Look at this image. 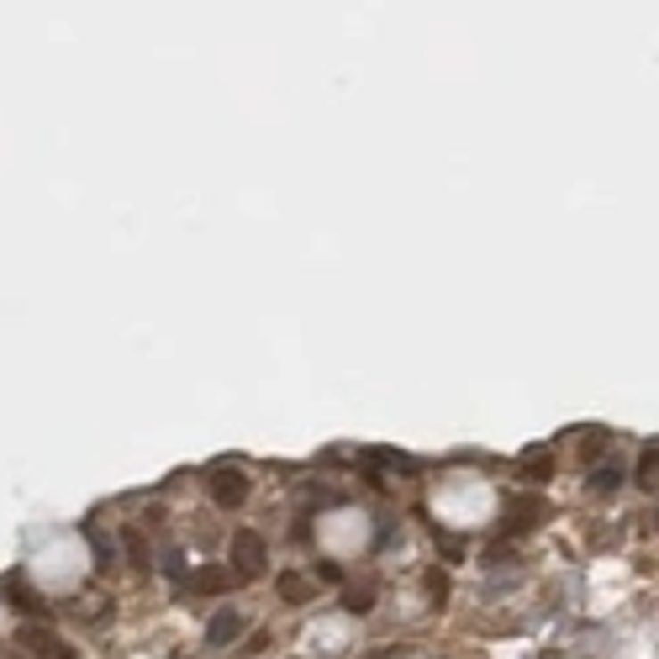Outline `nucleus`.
I'll list each match as a JSON object with an SVG mask.
<instances>
[{
  "label": "nucleus",
  "mask_w": 659,
  "mask_h": 659,
  "mask_svg": "<svg viewBox=\"0 0 659 659\" xmlns=\"http://www.w3.org/2000/svg\"><path fill=\"white\" fill-rule=\"evenodd\" d=\"M617 480H622V470H617V465H601L597 475H591V485H597V490H617Z\"/></svg>",
  "instance_id": "12"
},
{
  "label": "nucleus",
  "mask_w": 659,
  "mask_h": 659,
  "mask_svg": "<svg viewBox=\"0 0 659 659\" xmlns=\"http://www.w3.org/2000/svg\"><path fill=\"white\" fill-rule=\"evenodd\" d=\"M275 591H280V601L301 606V601H311V581H306V575H296V570H285V575L275 581Z\"/></svg>",
  "instance_id": "7"
},
{
  "label": "nucleus",
  "mask_w": 659,
  "mask_h": 659,
  "mask_svg": "<svg viewBox=\"0 0 659 659\" xmlns=\"http://www.w3.org/2000/svg\"><path fill=\"white\" fill-rule=\"evenodd\" d=\"M523 475L533 480V485H539V480H548V454H533V459H528V470H523Z\"/></svg>",
  "instance_id": "14"
},
{
  "label": "nucleus",
  "mask_w": 659,
  "mask_h": 659,
  "mask_svg": "<svg viewBox=\"0 0 659 659\" xmlns=\"http://www.w3.org/2000/svg\"><path fill=\"white\" fill-rule=\"evenodd\" d=\"M16 644H21V649H32L37 659H74V649L63 644L59 633H48L43 622H27V628H16Z\"/></svg>",
  "instance_id": "1"
},
{
  "label": "nucleus",
  "mask_w": 659,
  "mask_h": 659,
  "mask_svg": "<svg viewBox=\"0 0 659 659\" xmlns=\"http://www.w3.org/2000/svg\"><path fill=\"white\" fill-rule=\"evenodd\" d=\"M427 591H432V601L443 606V597H449V575H443V570H427Z\"/></svg>",
  "instance_id": "13"
},
{
  "label": "nucleus",
  "mask_w": 659,
  "mask_h": 659,
  "mask_svg": "<svg viewBox=\"0 0 659 659\" xmlns=\"http://www.w3.org/2000/svg\"><path fill=\"white\" fill-rule=\"evenodd\" d=\"M185 586H190V591H201V597H206V591H222V586H227V570H195Z\"/></svg>",
  "instance_id": "8"
},
{
  "label": "nucleus",
  "mask_w": 659,
  "mask_h": 659,
  "mask_svg": "<svg viewBox=\"0 0 659 659\" xmlns=\"http://www.w3.org/2000/svg\"><path fill=\"white\" fill-rule=\"evenodd\" d=\"M238 633H243V617L233 612V606H227V612H217V617L206 622V644H217V649H227Z\"/></svg>",
  "instance_id": "6"
},
{
  "label": "nucleus",
  "mask_w": 659,
  "mask_h": 659,
  "mask_svg": "<svg viewBox=\"0 0 659 659\" xmlns=\"http://www.w3.org/2000/svg\"><path fill=\"white\" fill-rule=\"evenodd\" d=\"M655 465H659V454H655V443H649L644 459H638V485H644V490H655Z\"/></svg>",
  "instance_id": "11"
},
{
  "label": "nucleus",
  "mask_w": 659,
  "mask_h": 659,
  "mask_svg": "<svg viewBox=\"0 0 659 659\" xmlns=\"http://www.w3.org/2000/svg\"><path fill=\"white\" fill-rule=\"evenodd\" d=\"M233 564H238V575H259L264 570V539L259 533H238L233 539Z\"/></svg>",
  "instance_id": "4"
},
{
  "label": "nucleus",
  "mask_w": 659,
  "mask_h": 659,
  "mask_svg": "<svg viewBox=\"0 0 659 659\" xmlns=\"http://www.w3.org/2000/svg\"><path fill=\"white\" fill-rule=\"evenodd\" d=\"M0 597L11 601V606H16V612H21V617H32V622H43V617H48V601L37 597V591H32V586H21V581H16V575H11V581H0Z\"/></svg>",
  "instance_id": "2"
},
{
  "label": "nucleus",
  "mask_w": 659,
  "mask_h": 659,
  "mask_svg": "<svg viewBox=\"0 0 659 659\" xmlns=\"http://www.w3.org/2000/svg\"><path fill=\"white\" fill-rule=\"evenodd\" d=\"M211 501L227 507V512L243 507V501H248V475H243V470H217V475H211Z\"/></svg>",
  "instance_id": "3"
},
{
  "label": "nucleus",
  "mask_w": 659,
  "mask_h": 659,
  "mask_svg": "<svg viewBox=\"0 0 659 659\" xmlns=\"http://www.w3.org/2000/svg\"><path fill=\"white\" fill-rule=\"evenodd\" d=\"M85 539H90V548H95V564H111L117 559V548H111V539L95 528V523H85Z\"/></svg>",
  "instance_id": "9"
},
{
  "label": "nucleus",
  "mask_w": 659,
  "mask_h": 659,
  "mask_svg": "<svg viewBox=\"0 0 659 659\" xmlns=\"http://www.w3.org/2000/svg\"><path fill=\"white\" fill-rule=\"evenodd\" d=\"M121 543H127L132 564H137V570H148V548H143V539H137V528H127V533H121Z\"/></svg>",
  "instance_id": "10"
},
{
  "label": "nucleus",
  "mask_w": 659,
  "mask_h": 659,
  "mask_svg": "<svg viewBox=\"0 0 659 659\" xmlns=\"http://www.w3.org/2000/svg\"><path fill=\"white\" fill-rule=\"evenodd\" d=\"M543 517H548V507L533 501V496H528V501H512V507H507V533H528V528H539Z\"/></svg>",
  "instance_id": "5"
},
{
  "label": "nucleus",
  "mask_w": 659,
  "mask_h": 659,
  "mask_svg": "<svg viewBox=\"0 0 659 659\" xmlns=\"http://www.w3.org/2000/svg\"><path fill=\"white\" fill-rule=\"evenodd\" d=\"M343 606H349V612H369V591H349Z\"/></svg>",
  "instance_id": "15"
}]
</instances>
